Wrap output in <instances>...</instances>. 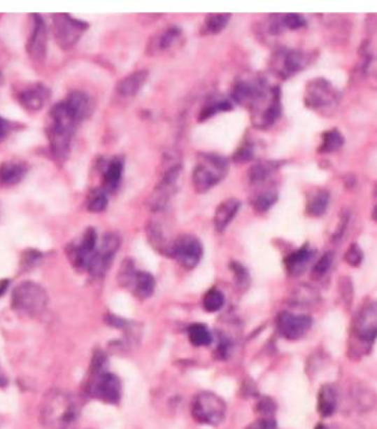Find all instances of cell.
I'll return each mask as SVG.
<instances>
[{
	"mask_svg": "<svg viewBox=\"0 0 377 429\" xmlns=\"http://www.w3.org/2000/svg\"><path fill=\"white\" fill-rule=\"evenodd\" d=\"M82 118L68 101H59L49 113L47 135L50 148L59 162H64L70 156L71 143Z\"/></svg>",
	"mask_w": 377,
	"mask_h": 429,
	"instance_id": "1",
	"label": "cell"
},
{
	"mask_svg": "<svg viewBox=\"0 0 377 429\" xmlns=\"http://www.w3.org/2000/svg\"><path fill=\"white\" fill-rule=\"evenodd\" d=\"M80 416V404L62 391L48 394L40 409L41 424L47 429H68Z\"/></svg>",
	"mask_w": 377,
	"mask_h": 429,
	"instance_id": "2",
	"label": "cell"
},
{
	"mask_svg": "<svg viewBox=\"0 0 377 429\" xmlns=\"http://www.w3.org/2000/svg\"><path fill=\"white\" fill-rule=\"evenodd\" d=\"M229 160L215 153H200L192 171V185L197 193H206L227 178Z\"/></svg>",
	"mask_w": 377,
	"mask_h": 429,
	"instance_id": "3",
	"label": "cell"
},
{
	"mask_svg": "<svg viewBox=\"0 0 377 429\" xmlns=\"http://www.w3.org/2000/svg\"><path fill=\"white\" fill-rule=\"evenodd\" d=\"M191 414L200 424L216 426L225 419L227 404L214 393L201 392L193 398Z\"/></svg>",
	"mask_w": 377,
	"mask_h": 429,
	"instance_id": "4",
	"label": "cell"
},
{
	"mask_svg": "<svg viewBox=\"0 0 377 429\" xmlns=\"http://www.w3.org/2000/svg\"><path fill=\"white\" fill-rule=\"evenodd\" d=\"M250 113L254 127L267 129L273 126L283 113L280 87L271 86V89L250 108Z\"/></svg>",
	"mask_w": 377,
	"mask_h": 429,
	"instance_id": "5",
	"label": "cell"
},
{
	"mask_svg": "<svg viewBox=\"0 0 377 429\" xmlns=\"http://www.w3.org/2000/svg\"><path fill=\"white\" fill-rule=\"evenodd\" d=\"M47 302L45 290L38 283L24 281L13 290V309L24 315L36 317L45 309Z\"/></svg>",
	"mask_w": 377,
	"mask_h": 429,
	"instance_id": "6",
	"label": "cell"
},
{
	"mask_svg": "<svg viewBox=\"0 0 377 429\" xmlns=\"http://www.w3.org/2000/svg\"><path fill=\"white\" fill-rule=\"evenodd\" d=\"M338 101V92L325 78H315L306 86L304 104L310 110L328 113L336 108Z\"/></svg>",
	"mask_w": 377,
	"mask_h": 429,
	"instance_id": "7",
	"label": "cell"
},
{
	"mask_svg": "<svg viewBox=\"0 0 377 429\" xmlns=\"http://www.w3.org/2000/svg\"><path fill=\"white\" fill-rule=\"evenodd\" d=\"M89 29L86 21L71 17L68 13H59L53 17V32L57 45L63 50H71Z\"/></svg>",
	"mask_w": 377,
	"mask_h": 429,
	"instance_id": "8",
	"label": "cell"
},
{
	"mask_svg": "<svg viewBox=\"0 0 377 429\" xmlns=\"http://www.w3.org/2000/svg\"><path fill=\"white\" fill-rule=\"evenodd\" d=\"M265 78H239L232 86V99L248 111L271 90Z\"/></svg>",
	"mask_w": 377,
	"mask_h": 429,
	"instance_id": "9",
	"label": "cell"
},
{
	"mask_svg": "<svg viewBox=\"0 0 377 429\" xmlns=\"http://www.w3.org/2000/svg\"><path fill=\"white\" fill-rule=\"evenodd\" d=\"M122 245V239L118 233H106L101 237V244L97 247V251L90 260L87 271L92 276L99 277L104 275L107 269L112 265L113 260Z\"/></svg>",
	"mask_w": 377,
	"mask_h": 429,
	"instance_id": "10",
	"label": "cell"
},
{
	"mask_svg": "<svg viewBox=\"0 0 377 429\" xmlns=\"http://www.w3.org/2000/svg\"><path fill=\"white\" fill-rule=\"evenodd\" d=\"M203 256V245L198 237L192 234H181L173 241L172 258L178 260L185 269H193L200 263Z\"/></svg>",
	"mask_w": 377,
	"mask_h": 429,
	"instance_id": "11",
	"label": "cell"
},
{
	"mask_svg": "<svg viewBox=\"0 0 377 429\" xmlns=\"http://www.w3.org/2000/svg\"><path fill=\"white\" fill-rule=\"evenodd\" d=\"M309 57L296 49H279L271 57V66L277 76L289 78L306 68Z\"/></svg>",
	"mask_w": 377,
	"mask_h": 429,
	"instance_id": "12",
	"label": "cell"
},
{
	"mask_svg": "<svg viewBox=\"0 0 377 429\" xmlns=\"http://www.w3.org/2000/svg\"><path fill=\"white\" fill-rule=\"evenodd\" d=\"M89 392L107 404H118L122 396V384L118 375L108 372L93 373Z\"/></svg>",
	"mask_w": 377,
	"mask_h": 429,
	"instance_id": "13",
	"label": "cell"
},
{
	"mask_svg": "<svg viewBox=\"0 0 377 429\" xmlns=\"http://www.w3.org/2000/svg\"><path fill=\"white\" fill-rule=\"evenodd\" d=\"M313 319L309 316L292 315L290 312H280L277 317V329L287 340H298L309 331Z\"/></svg>",
	"mask_w": 377,
	"mask_h": 429,
	"instance_id": "14",
	"label": "cell"
},
{
	"mask_svg": "<svg viewBox=\"0 0 377 429\" xmlns=\"http://www.w3.org/2000/svg\"><path fill=\"white\" fill-rule=\"evenodd\" d=\"M97 247V233L93 227H89L84 232L80 242L72 244L69 250L70 258L73 265L82 269H87L90 260Z\"/></svg>",
	"mask_w": 377,
	"mask_h": 429,
	"instance_id": "15",
	"label": "cell"
},
{
	"mask_svg": "<svg viewBox=\"0 0 377 429\" xmlns=\"http://www.w3.org/2000/svg\"><path fill=\"white\" fill-rule=\"evenodd\" d=\"M354 332L365 342L377 338V302H369L362 308L354 323Z\"/></svg>",
	"mask_w": 377,
	"mask_h": 429,
	"instance_id": "16",
	"label": "cell"
},
{
	"mask_svg": "<svg viewBox=\"0 0 377 429\" xmlns=\"http://www.w3.org/2000/svg\"><path fill=\"white\" fill-rule=\"evenodd\" d=\"M34 28L29 37L27 51L32 60L36 62H43L47 55V27L45 20L39 15H34Z\"/></svg>",
	"mask_w": 377,
	"mask_h": 429,
	"instance_id": "17",
	"label": "cell"
},
{
	"mask_svg": "<svg viewBox=\"0 0 377 429\" xmlns=\"http://www.w3.org/2000/svg\"><path fill=\"white\" fill-rule=\"evenodd\" d=\"M49 89L43 84L27 85L17 94L19 103L30 112H37L41 110L49 99Z\"/></svg>",
	"mask_w": 377,
	"mask_h": 429,
	"instance_id": "18",
	"label": "cell"
},
{
	"mask_svg": "<svg viewBox=\"0 0 377 429\" xmlns=\"http://www.w3.org/2000/svg\"><path fill=\"white\" fill-rule=\"evenodd\" d=\"M148 78L149 71L146 69L134 71L128 76L120 78V81L115 85V92L118 97H125V99L136 97L145 86Z\"/></svg>",
	"mask_w": 377,
	"mask_h": 429,
	"instance_id": "19",
	"label": "cell"
},
{
	"mask_svg": "<svg viewBox=\"0 0 377 429\" xmlns=\"http://www.w3.org/2000/svg\"><path fill=\"white\" fill-rule=\"evenodd\" d=\"M181 37H183L181 28L178 26L168 27L164 31L151 37L147 45V55H155L169 50L170 48L177 45Z\"/></svg>",
	"mask_w": 377,
	"mask_h": 429,
	"instance_id": "20",
	"label": "cell"
},
{
	"mask_svg": "<svg viewBox=\"0 0 377 429\" xmlns=\"http://www.w3.org/2000/svg\"><path fill=\"white\" fill-rule=\"evenodd\" d=\"M241 206H242V203L236 198H229L220 203L216 208L213 219L216 232L223 233L227 229L231 222L234 220L235 216L239 213Z\"/></svg>",
	"mask_w": 377,
	"mask_h": 429,
	"instance_id": "21",
	"label": "cell"
},
{
	"mask_svg": "<svg viewBox=\"0 0 377 429\" xmlns=\"http://www.w3.org/2000/svg\"><path fill=\"white\" fill-rule=\"evenodd\" d=\"M147 239L151 246L162 255L172 258L173 242L169 241L164 233V227L158 222L152 221L146 227Z\"/></svg>",
	"mask_w": 377,
	"mask_h": 429,
	"instance_id": "22",
	"label": "cell"
},
{
	"mask_svg": "<svg viewBox=\"0 0 377 429\" xmlns=\"http://www.w3.org/2000/svg\"><path fill=\"white\" fill-rule=\"evenodd\" d=\"M177 192V185L159 181L148 199V206L152 212H162L169 204L173 195Z\"/></svg>",
	"mask_w": 377,
	"mask_h": 429,
	"instance_id": "23",
	"label": "cell"
},
{
	"mask_svg": "<svg viewBox=\"0 0 377 429\" xmlns=\"http://www.w3.org/2000/svg\"><path fill=\"white\" fill-rule=\"evenodd\" d=\"M284 162L279 160H263L252 164L248 171V181L250 185H263L267 180L271 179L275 172L278 171Z\"/></svg>",
	"mask_w": 377,
	"mask_h": 429,
	"instance_id": "24",
	"label": "cell"
},
{
	"mask_svg": "<svg viewBox=\"0 0 377 429\" xmlns=\"http://www.w3.org/2000/svg\"><path fill=\"white\" fill-rule=\"evenodd\" d=\"M124 159L120 156H115L107 162L104 174H103V181H104V190L107 193L118 190V185L122 181V174H124Z\"/></svg>",
	"mask_w": 377,
	"mask_h": 429,
	"instance_id": "25",
	"label": "cell"
},
{
	"mask_svg": "<svg viewBox=\"0 0 377 429\" xmlns=\"http://www.w3.org/2000/svg\"><path fill=\"white\" fill-rule=\"evenodd\" d=\"M313 256V252L310 250L308 245L300 247L299 250L287 256L284 263L289 275L298 276L304 273Z\"/></svg>",
	"mask_w": 377,
	"mask_h": 429,
	"instance_id": "26",
	"label": "cell"
},
{
	"mask_svg": "<svg viewBox=\"0 0 377 429\" xmlns=\"http://www.w3.org/2000/svg\"><path fill=\"white\" fill-rule=\"evenodd\" d=\"M338 406V391L332 384H325L318 394V409L323 417L332 416Z\"/></svg>",
	"mask_w": 377,
	"mask_h": 429,
	"instance_id": "27",
	"label": "cell"
},
{
	"mask_svg": "<svg viewBox=\"0 0 377 429\" xmlns=\"http://www.w3.org/2000/svg\"><path fill=\"white\" fill-rule=\"evenodd\" d=\"M26 172V166L22 162H3L0 166V185L11 187V185H17L24 179Z\"/></svg>",
	"mask_w": 377,
	"mask_h": 429,
	"instance_id": "28",
	"label": "cell"
},
{
	"mask_svg": "<svg viewBox=\"0 0 377 429\" xmlns=\"http://www.w3.org/2000/svg\"><path fill=\"white\" fill-rule=\"evenodd\" d=\"M130 285H133L134 293L141 300L149 298L154 294L156 288V281L154 276L147 272H135Z\"/></svg>",
	"mask_w": 377,
	"mask_h": 429,
	"instance_id": "29",
	"label": "cell"
},
{
	"mask_svg": "<svg viewBox=\"0 0 377 429\" xmlns=\"http://www.w3.org/2000/svg\"><path fill=\"white\" fill-rule=\"evenodd\" d=\"M231 13H211L204 19L201 34L203 36H214L219 34L227 28L231 20Z\"/></svg>",
	"mask_w": 377,
	"mask_h": 429,
	"instance_id": "30",
	"label": "cell"
},
{
	"mask_svg": "<svg viewBox=\"0 0 377 429\" xmlns=\"http://www.w3.org/2000/svg\"><path fill=\"white\" fill-rule=\"evenodd\" d=\"M330 202V195L327 190L315 191L307 203V213L313 218L323 216L328 209Z\"/></svg>",
	"mask_w": 377,
	"mask_h": 429,
	"instance_id": "31",
	"label": "cell"
},
{
	"mask_svg": "<svg viewBox=\"0 0 377 429\" xmlns=\"http://www.w3.org/2000/svg\"><path fill=\"white\" fill-rule=\"evenodd\" d=\"M187 337L191 344L195 346H206L211 344L212 335L206 325L202 323H193L187 328Z\"/></svg>",
	"mask_w": 377,
	"mask_h": 429,
	"instance_id": "32",
	"label": "cell"
},
{
	"mask_svg": "<svg viewBox=\"0 0 377 429\" xmlns=\"http://www.w3.org/2000/svg\"><path fill=\"white\" fill-rule=\"evenodd\" d=\"M278 201V193L276 190H264L256 195L252 200V208L257 213H265L271 210Z\"/></svg>",
	"mask_w": 377,
	"mask_h": 429,
	"instance_id": "33",
	"label": "cell"
},
{
	"mask_svg": "<svg viewBox=\"0 0 377 429\" xmlns=\"http://www.w3.org/2000/svg\"><path fill=\"white\" fill-rule=\"evenodd\" d=\"M344 137L338 129H331L325 132L322 135V143H321L319 151L323 154H329L333 151L339 150L343 146Z\"/></svg>",
	"mask_w": 377,
	"mask_h": 429,
	"instance_id": "34",
	"label": "cell"
},
{
	"mask_svg": "<svg viewBox=\"0 0 377 429\" xmlns=\"http://www.w3.org/2000/svg\"><path fill=\"white\" fill-rule=\"evenodd\" d=\"M233 110V104L227 99H221V101H212L210 104L206 105L201 110L200 114L198 116L199 122H206L210 118L215 116L216 114L223 112H229Z\"/></svg>",
	"mask_w": 377,
	"mask_h": 429,
	"instance_id": "35",
	"label": "cell"
},
{
	"mask_svg": "<svg viewBox=\"0 0 377 429\" xmlns=\"http://www.w3.org/2000/svg\"><path fill=\"white\" fill-rule=\"evenodd\" d=\"M254 158H255V143L250 138H245L233 154L232 160L235 164H239L250 162Z\"/></svg>",
	"mask_w": 377,
	"mask_h": 429,
	"instance_id": "36",
	"label": "cell"
},
{
	"mask_svg": "<svg viewBox=\"0 0 377 429\" xmlns=\"http://www.w3.org/2000/svg\"><path fill=\"white\" fill-rule=\"evenodd\" d=\"M108 206V197L104 189H94L87 198V210L92 213H101Z\"/></svg>",
	"mask_w": 377,
	"mask_h": 429,
	"instance_id": "37",
	"label": "cell"
},
{
	"mask_svg": "<svg viewBox=\"0 0 377 429\" xmlns=\"http://www.w3.org/2000/svg\"><path fill=\"white\" fill-rule=\"evenodd\" d=\"M224 296L219 289L212 288L203 297V308L208 312L219 311L224 304Z\"/></svg>",
	"mask_w": 377,
	"mask_h": 429,
	"instance_id": "38",
	"label": "cell"
},
{
	"mask_svg": "<svg viewBox=\"0 0 377 429\" xmlns=\"http://www.w3.org/2000/svg\"><path fill=\"white\" fill-rule=\"evenodd\" d=\"M229 267H231V271L234 274V279L237 286L241 287V288L248 287V283H250V274H248V269L242 264H239V262H232Z\"/></svg>",
	"mask_w": 377,
	"mask_h": 429,
	"instance_id": "39",
	"label": "cell"
},
{
	"mask_svg": "<svg viewBox=\"0 0 377 429\" xmlns=\"http://www.w3.org/2000/svg\"><path fill=\"white\" fill-rule=\"evenodd\" d=\"M281 21H283L284 28L288 29V30H298V29L307 26L306 19L300 15H297V13L284 15V16H281Z\"/></svg>",
	"mask_w": 377,
	"mask_h": 429,
	"instance_id": "40",
	"label": "cell"
},
{
	"mask_svg": "<svg viewBox=\"0 0 377 429\" xmlns=\"http://www.w3.org/2000/svg\"><path fill=\"white\" fill-rule=\"evenodd\" d=\"M344 260H346V263L353 266V267L361 265L362 260H363V252H362L359 245L352 244L346 251Z\"/></svg>",
	"mask_w": 377,
	"mask_h": 429,
	"instance_id": "41",
	"label": "cell"
},
{
	"mask_svg": "<svg viewBox=\"0 0 377 429\" xmlns=\"http://www.w3.org/2000/svg\"><path fill=\"white\" fill-rule=\"evenodd\" d=\"M276 411V404L269 398H262L256 404V412L262 415V417H271Z\"/></svg>",
	"mask_w": 377,
	"mask_h": 429,
	"instance_id": "42",
	"label": "cell"
},
{
	"mask_svg": "<svg viewBox=\"0 0 377 429\" xmlns=\"http://www.w3.org/2000/svg\"><path fill=\"white\" fill-rule=\"evenodd\" d=\"M333 255L332 253H325V255L318 260L315 267L313 269V274L317 277H321V276L327 274V272L330 269L331 265H332Z\"/></svg>",
	"mask_w": 377,
	"mask_h": 429,
	"instance_id": "43",
	"label": "cell"
},
{
	"mask_svg": "<svg viewBox=\"0 0 377 429\" xmlns=\"http://www.w3.org/2000/svg\"><path fill=\"white\" fill-rule=\"evenodd\" d=\"M365 76L369 78V86L377 89V57H371L365 65Z\"/></svg>",
	"mask_w": 377,
	"mask_h": 429,
	"instance_id": "44",
	"label": "cell"
},
{
	"mask_svg": "<svg viewBox=\"0 0 377 429\" xmlns=\"http://www.w3.org/2000/svg\"><path fill=\"white\" fill-rule=\"evenodd\" d=\"M245 429H277V424L275 419L271 417H262L248 425Z\"/></svg>",
	"mask_w": 377,
	"mask_h": 429,
	"instance_id": "45",
	"label": "cell"
},
{
	"mask_svg": "<svg viewBox=\"0 0 377 429\" xmlns=\"http://www.w3.org/2000/svg\"><path fill=\"white\" fill-rule=\"evenodd\" d=\"M9 129H10L9 122L0 116V141L5 139L6 136L8 135Z\"/></svg>",
	"mask_w": 377,
	"mask_h": 429,
	"instance_id": "46",
	"label": "cell"
},
{
	"mask_svg": "<svg viewBox=\"0 0 377 429\" xmlns=\"http://www.w3.org/2000/svg\"><path fill=\"white\" fill-rule=\"evenodd\" d=\"M108 325H113V327H116V328H122L124 325H126L125 321L124 320L120 319V318L115 317V316H108V318L106 319Z\"/></svg>",
	"mask_w": 377,
	"mask_h": 429,
	"instance_id": "47",
	"label": "cell"
},
{
	"mask_svg": "<svg viewBox=\"0 0 377 429\" xmlns=\"http://www.w3.org/2000/svg\"><path fill=\"white\" fill-rule=\"evenodd\" d=\"M6 384H7V379H6L3 373H0V388L5 386Z\"/></svg>",
	"mask_w": 377,
	"mask_h": 429,
	"instance_id": "48",
	"label": "cell"
},
{
	"mask_svg": "<svg viewBox=\"0 0 377 429\" xmlns=\"http://www.w3.org/2000/svg\"><path fill=\"white\" fill-rule=\"evenodd\" d=\"M373 220L377 222V206H375L374 211H373Z\"/></svg>",
	"mask_w": 377,
	"mask_h": 429,
	"instance_id": "49",
	"label": "cell"
},
{
	"mask_svg": "<svg viewBox=\"0 0 377 429\" xmlns=\"http://www.w3.org/2000/svg\"><path fill=\"white\" fill-rule=\"evenodd\" d=\"M317 429H325V427H323L322 425H319V426L317 427Z\"/></svg>",
	"mask_w": 377,
	"mask_h": 429,
	"instance_id": "50",
	"label": "cell"
},
{
	"mask_svg": "<svg viewBox=\"0 0 377 429\" xmlns=\"http://www.w3.org/2000/svg\"><path fill=\"white\" fill-rule=\"evenodd\" d=\"M1 81H3V76L0 73V83H1Z\"/></svg>",
	"mask_w": 377,
	"mask_h": 429,
	"instance_id": "51",
	"label": "cell"
}]
</instances>
